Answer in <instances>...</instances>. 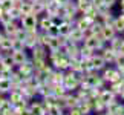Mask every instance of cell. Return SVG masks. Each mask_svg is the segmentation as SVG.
<instances>
[{"instance_id": "obj_38", "label": "cell", "mask_w": 124, "mask_h": 115, "mask_svg": "<svg viewBox=\"0 0 124 115\" xmlns=\"http://www.w3.org/2000/svg\"><path fill=\"white\" fill-rule=\"evenodd\" d=\"M0 6L3 8V11H9L12 8V0H0Z\"/></svg>"}, {"instance_id": "obj_25", "label": "cell", "mask_w": 124, "mask_h": 115, "mask_svg": "<svg viewBox=\"0 0 124 115\" xmlns=\"http://www.w3.org/2000/svg\"><path fill=\"white\" fill-rule=\"evenodd\" d=\"M11 81L8 78H0V92L2 94H8L9 90H11Z\"/></svg>"}, {"instance_id": "obj_15", "label": "cell", "mask_w": 124, "mask_h": 115, "mask_svg": "<svg viewBox=\"0 0 124 115\" xmlns=\"http://www.w3.org/2000/svg\"><path fill=\"white\" fill-rule=\"evenodd\" d=\"M116 32H115V29L110 26V25H103V28H101V32H100V35H101L106 41H109L110 38L115 35Z\"/></svg>"}, {"instance_id": "obj_35", "label": "cell", "mask_w": 124, "mask_h": 115, "mask_svg": "<svg viewBox=\"0 0 124 115\" xmlns=\"http://www.w3.org/2000/svg\"><path fill=\"white\" fill-rule=\"evenodd\" d=\"M55 104L58 106L61 111H64V109H68L66 107V98H64V95L63 97H57V100H55Z\"/></svg>"}, {"instance_id": "obj_32", "label": "cell", "mask_w": 124, "mask_h": 115, "mask_svg": "<svg viewBox=\"0 0 124 115\" xmlns=\"http://www.w3.org/2000/svg\"><path fill=\"white\" fill-rule=\"evenodd\" d=\"M113 63L116 65V69H123L124 68V54H120V52H118Z\"/></svg>"}, {"instance_id": "obj_6", "label": "cell", "mask_w": 124, "mask_h": 115, "mask_svg": "<svg viewBox=\"0 0 124 115\" xmlns=\"http://www.w3.org/2000/svg\"><path fill=\"white\" fill-rule=\"evenodd\" d=\"M18 26H20V23H18L17 20H11L8 22L6 25H3V34L8 35V37H14V34L17 32Z\"/></svg>"}, {"instance_id": "obj_27", "label": "cell", "mask_w": 124, "mask_h": 115, "mask_svg": "<svg viewBox=\"0 0 124 115\" xmlns=\"http://www.w3.org/2000/svg\"><path fill=\"white\" fill-rule=\"evenodd\" d=\"M8 14H9V16H11V18H12V20H20V18H22V16H23V14H22V11H20V8H16V6H12L11 9H9V11H8Z\"/></svg>"}, {"instance_id": "obj_31", "label": "cell", "mask_w": 124, "mask_h": 115, "mask_svg": "<svg viewBox=\"0 0 124 115\" xmlns=\"http://www.w3.org/2000/svg\"><path fill=\"white\" fill-rule=\"evenodd\" d=\"M2 61H3V65H5V68H11V69H14V60H12V57L11 55H3L2 57Z\"/></svg>"}, {"instance_id": "obj_45", "label": "cell", "mask_w": 124, "mask_h": 115, "mask_svg": "<svg viewBox=\"0 0 124 115\" xmlns=\"http://www.w3.org/2000/svg\"><path fill=\"white\" fill-rule=\"evenodd\" d=\"M118 52H120V54H124V41L121 43V46H120V49H118Z\"/></svg>"}, {"instance_id": "obj_23", "label": "cell", "mask_w": 124, "mask_h": 115, "mask_svg": "<svg viewBox=\"0 0 124 115\" xmlns=\"http://www.w3.org/2000/svg\"><path fill=\"white\" fill-rule=\"evenodd\" d=\"M47 49H49L51 52H54V51H58V48H60V40H58V35L57 37H51L49 38V43H47Z\"/></svg>"}, {"instance_id": "obj_20", "label": "cell", "mask_w": 124, "mask_h": 115, "mask_svg": "<svg viewBox=\"0 0 124 115\" xmlns=\"http://www.w3.org/2000/svg\"><path fill=\"white\" fill-rule=\"evenodd\" d=\"M75 5H77V8H78V12H81V14H84L90 6H92L90 0H75Z\"/></svg>"}, {"instance_id": "obj_43", "label": "cell", "mask_w": 124, "mask_h": 115, "mask_svg": "<svg viewBox=\"0 0 124 115\" xmlns=\"http://www.w3.org/2000/svg\"><path fill=\"white\" fill-rule=\"evenodd\" d=\"M118 97H121V98L124 100V86H123V88L120 89V92H118Z\"/></svg>"}, {"instance_id": "obj_10", "label": "cell", "mask_w": 124, "mask_h": 115, "mask_svg": "<svg viewBox=\"0 0 124 115\" xmlns=\"http://www.w3.org/2000/svg\"><path fill=\"white\" fill-rule=\"evenodd\" d=\"M116 54H118V52H115V51L112 49V48H109V45L104 48L101 52H100V55H101L103 58H104V61H106V63H113V61H115Z\"/></svg>"}, {"instance_id": "obj_17", "label": "cell", "mask_w": 124, "mask_h": 115, "mask_svg": "<svg viewBox=\"0 0 124 115\" xmlns=\"http://www.w3.org/2000/svg\"><path fill=\"white\" fill-rule=\"evenodd\" d=\"M77 107H78V111L81 112V115H89L90 112H92V106H90V103L87 101V100H80Z\"/></svg>"}, {"instance_id": "obj_21", "label": "cell", "mask_w": 124, "mask_h": 115, "mask_svg": "<svg viewBox=\"0 0 124 115\" xmlns=\"http://www.w3.org/2000/svg\"><path fill=\"white\" fill-rule=\"evenodd\" d=\"M37 26H40V28H41V31H46L49 26H52L51 16H47V14H45V17L39 18V23H37Z\"/></svg>"}, {"instance_id": "obj_42", "label": "cell", "mask_w": 124, "mask_h": 115, "mask_svg": "<svg viewBox=\"0 0 124 115\" xmlns=\"http://www.w3.org/2000/svg\"><path fill=\"white\" fill-rule=\"evenodd\" d=\"M55 2L58 3V5H66V3H69L70 0H55Z\"/></svg>"}, {"instance_id": "obj_49", "label": "cell", "mask_w": 124, "mask_h": 115, "mask_svg": "<svg viewBox=\"0 0 124 115\" xmlns=\"http://www.w3.org/2000/svg\"><path fill=\"white\" fill-rule=\"evenodd\" d=\"M0 78H2V72H0Z\"/></svg>"}, {"instance_id": "obj_26", "label": "cell", "mask_w": 124, "mask_h": 115, "mask_svg": "<svg viewBox=\"0 0 124 115\" xmlns=\"http://www.w3.org/2000/svg\"><path fill=\"white\" fill-rule=\"evenodd\" d=\"M12 109V103L9 101V98H6L5 97L3 100H2V103H0V112H3V114H6V112H9Z\"/></svg>"}, {"instance_id": "obj_37", "label": "cell", "mask_w": 124, "mask_h": 115, "mask_svg": "<svg viewBox=\"0 0 124 115\" xmlns=\"http://www.w3.org/2000/svg\"><path fill=\"white\" fill-rule=\"evenodd\" d=\"M45 32H46L47 35H51V37H57V35H58V26H54V25H52V26L47 28Z\"/></svg>"}, {"instance_id": "obj_1", "label": "cell", "mask_w": 124, "mask_h": 115, "mask_svg": "<svg viewBox=\"0 0 124 115\" xmlns=\"http://www.w3.org/2000/svg\"><path fill=\"white\" fill-rule=\"evenodd\" d=\"M18 23L22 25V28H25L26 31H34V29H39L37 23H39V16L35 14H23L22 18L18 20Z\"/></svg>"}, {"instance_id": "obj_29", "label": "cell", "mask_w": 124, "mask_h": 115, "mask_svg": "<svg viewBox=\"0 0 124 115\" xmlns=\"http://www.w3.org/2000/svg\"><path fill=\"white\" fill-rule=\"evenodd\" d=\"M11 46H12V51L25 49V41H23V40H18V38H16V37H12V43H11Z\"/></svg>"}, {"instance_id": "obj_5", "label": "cell", "mask_w": 124, "mask_h": 115, "mask_svg": "<svg viewBox=\"0 0 124 115\" xmlns=\"http://www.w3.org/2000/svg\"><path fill=\"white\" fill-rule=\"evenodd\" d=\"M90 63H92V68L97 71V72H100V71H103L104 68H106V61H104V58L100 54H97V52H95V54L90 57Z\"/></svg>"}, {"instance_id": "obj_48", "label": "cell", "mask_w": 124, "mask_h": 115, "mask_svg": "<svg viewBox=\"0 0 124 115\" xmlns=\"http://www.w3.org/2000/svg\"><path fill=\"white\" fill-rule=\"evenodd\" d=\"M97 115H106V114H104V112H101V114H97Z\"/></svg>"}, {"instance_id": "obj_16", "label": "cell", "mask_w": 124, "mask_h": 115, "mask_svg": "<svg viewBox=\"0 0 124 115\" xmlns=\"http://www.w3.org/2000/svg\"><path fill=\"white\" fill-rule=\"evenodd\" d=\"M52 94L55 95V97H63V95L68 94V89L64 88L63 83H52Z\"/></svg>"}, {"instance_id": "obj_3", "label": "cell", "mask_w": 124, "mask_h": 115, "mask_svg": "<svg viewBox=\"0 0 124 115\" xmlns=\"http://www.w3.org/2000/svg\"><path fill=\"white\" fill-rule=\"evenodd\" d=\"M103 80L106 81V83H113V81H118L121 78V74H120V71H118L116 68H104L103 69Z\"/></svg>"}, {"instance_id": "obj_28", "label": "cell", "mask_w": 124, "mask_h": 115, "mask_svg": "<svg viewBox=\"0 0 124 115\" xmlns=\"http://www.w3.org/2000/svg\"><path fill=\"white\" fill-rule=\"evenodd\" d=\"M49 38H51V35H47L45 31L39 32V35H37V40H39V45H43V46H47V43H49Z\"/></svg>"}, {"instance_id": "obj_41", "label": "cell", "mask_w": 124, "mask_h": 115, "mask_svg": "<svg viewBox=\"0 0 124 115\" xmlns=\"http://www.w3.org/2000/svg\"><path fill=\"white\" fill-rule=\"evenodd\" d=\"M68 115H81V112H80L78 107L75 106V107H70V109H69V114H68Z\"/></svg>"}, {"instance_id": "obj_7", "label": "cell", "mask_w": 124, "mask_h": 115, "mask_svg": "<svg viewBox=\"0 0 124 115\" xmlns=\"http://www.w3.org/2000/svg\"><path fill=\"white\" fill-rule=\"evenodd\" d=\"M68 38L70 41H74V43H81L83 40H84V35H83V31L80 29V28H77V26H72V29H70V32H69V35H68Z\"/></svg>"}, {"instance_id": "obj_18", "label": "cell", "mask_w": 124, "mask_h": 115, "mask_svg": "<svg viewBox=\"0 0 124 115\" xmlns=\"http://www.w3.org/2000/svg\"><path fill=\"white\" fill-rule=\"evenodd\" d=\"M64 98H66V107H68V109L75 107L78 104V101H80V100L77 98V95H75L74 92H68V94L64 95Z\"/></svg>"}, {"instance_id": "obj_19", "label": "cell", "mask_w": 124, "mask_h": 115, "mask_svg": "<svg viewBox=\"0 0 124 115\" xmlns=\"http://www.w3.org/2000/svg\"><path fill=\"white\" fill-rule=\"evenodd\" d=\"M83 43V46H86V48H89V49H97V45H98V37L97 35H90V37H87V38H84V40L81 41Z\"/></svg>"}, {"instance_id": "obj_47", "label": "cell", "mask_w": 124, "mask_h": 115, "mask_svg": "<svg viewBox=\"0 0 124 115\" xmlns=\"http://www.w3.org/2000/svg\"><path fill=\"white\" fill-rule=\"evenodd\" d=\"M3 35H5V34H3L2 31H0V40H2V38H3Z\"/></svg>"}, {"instance_id": "obj_9", "label": "cell", "mask_w": 124, "mask_h": 115, "mask_svg": "<svg viewBox=\"0 0 124 115\" xmlns=\"http://www.w3.org/2000/svg\"><path fill=\"white\" fill-rule=\"evenodd\" d=\"M31 52H32V58L37 60V58H45L46 60V55H47V52H46V46H43V45H37L34 48H31Z\"/></svg>"}, {"instance_id": "obj_50", "label": "cell", "mask_w": 124, "mask_h": 115, "mask_svg": "<svg viewBox=\"0 0 124 115\" xmlns=\"http://www.w3.org/2000/svg\"><path fill=\"white\" fill-rule=\"evenodd\" d=\"M123 34H124V32H123ZM123 38H124V35H123Z\"/></svg>"}, {"instance_id": "obj_11", "label": "cell", "mask_w": 124, "mask_h": 115, "mask_svg": "<svg viewBox=\"0 0 124 115\" xmlns=\"http://www.w3.org/2000/svg\"><path fill=\"white\" fill-rule=\"evenodd\" d=\"M18 72H20L23 77L25 75H31V74H34V66H32V61L28 58L26 61H23L22 65H18Z\"/></svg>"}, {"instance_id": "obj_24", "label": "cell", "mask_w": 124, "mask_h": 115, "mask_svg": "<svg viewBox=\"0 0 124 115\" xmlns=\"http://www.w3.org/2000/svg\"><path fill=\"white\" fill-rule=\"evenodd\" d=\"M22 14H31L32 12V0H23L20 5Z\"/></svg>"}, {"instance_id": "obj_13", "label": "cell", "mask_w": 124, "mask_h": 115, "mask_svg": "<svg viewBox=\"0 0 124 115\" xmlns=\"http://www.w3.org/2000/svg\"><path fill=\"white\" fill-rule=\"evenodd\" d=\"M112 28L115 29L116 34H123V32H124V12L121 14V16H118V17L113 18Z\"/></svg>"}, {"instance_id": "obj_12", "label": "cell", "mask_w": 124, "mask_h": 115, "mask_svg": "<svg viewBox=\"0 0 124 115\" xmlns=\"http://www.w3.org/2000/svg\"><path fill=\"white\" fill-rule=\"evenodd\" d=\"M98 100H100V101H103L104 104H107V103L113 101V100H116V95L113 94L110 89H101V92H100Z\"/></svg>"}, {"instance_id": "obj_33", "label": "cell", "mask_w": 124, "mask_h": 115, "mask_svg": "<svg viewBox=\"0 0 124 115\" xmlns=\"http://www.w3.org/2000/svg\"><path fill=\"white\" fill-rule=\"evenodd\" d=\"M12 20V18H11V16H9V14H8V11H3L2 12V16H0V25H6V23L8 22H11Z\"/></svg>"}, {"instance_id": "obj_22", "label": "cell", "mask_w": 124, "mask_h": 115, "mask_svg": "<svg viewBox=\"0 0 124 115\" xmlns=\"http://www.w3.org/2000/svg\"><path fill=\"white\" fill-rule=\"evenodd\" d=\"M72 23H68V22H63L61 25L58 26V35H64V37H68L69 35V32L70 29H72Z\"/></svg>"}, {"instance_id": "obj_8", "label": "cell", "mask_w": 124, "mask_h": 115, "mask_svg": "<svg viewBox=\"0 0 124 115\" xmlns=\"http://www.w3.org/2000/svg\"><path fill=\"white\" fill-rule=\"evenodd\" d=\"M11 57H12V60H14V65H16V66L22 65L23 61H26V60H28V54H26V49L12 51V52H11Z\"/></svg>"}, {"instance_id": "obj_30", "label": "cell", "mask_w": 124, "mask_h": 115, "mask_svg": "<svg viewBox=\"0 0 124 115\" xmlns=\"http://www.w3.org/2000/svg\"><path fill=\"white\" fill-rule=\"evenodd\" d=\"M80 54L83 55V58H90V57L95 54V51L89 49V48H86V46H80Z\"/></svg>"}, {"instance_id": "obj_44", "label": "cell", "mask_w": 124, "mask_h": 115, "mask_svg": "<svg viewBox=\"0 0 124 115\" xmlns=\"http://www.w3.org/2000/svg\"><path fill=\"white\" fill-rule=\"evenodd\" d=\"M5 115H18V112H17V111H12V109H11V111H9V112H6Z\"/></svg>"}, {"instance_id": "obj_34", "label": "cell", "mask_w": 124, "mask_h": 115, "mask_svg": "<svg viewBox=\"0 0 124 115\" xmlns=\"http://www.w3.org/2000/svg\"><path fill=\"white\" fill-rule=\"evenodd\" d=\"M60 114H61V109L57 104H52V106L47 107V115H60Z\"/></svg>"}, {"instance_id": "obj_36", "label": "cell", "mask_w": 124, "mask_h": 115, "mask_svg": "<svg viewBox=\"0 0 124 115\" xmlns=\"http://www.w3.org/2000/svg\"><path fill=\"white\" fill-rule=\"evenodd\" d=\"M89 26H90V29H92L93 35L100 34V32H101V28H103V25H101V23H97V22H93L92 25H89Z\"/></svg>"}, {"instance_id": "obj_14", "label": "cell", "mask_w": 124, "mask_h": 115, "mask_svg": "<svg viewBox=\"0 0 124 115\" xmlns=\"http://www.w3.org/2000/svg\"><path fill=\"white\" fill-rule=\"evenodd\" d=\"M54 69H58V71H68L69 69V57L68 55H63L60 60H57L55 63H52Z\"/></svg>"}, {"instance_id": "obj_46", "label": "cell", "mask_w": 124, "mask_h": 115, "mask_svg": "<svg viewBox=\"0 0 124 115\" xmlns=\"http://www.w3.org/2000/svg\"><path fill=\"white\" fill-rule=\"evenodd\" d=\"M120 9L124 12V0H121V2H120Z\"/></svg>"}, {"instance_id": "obj_2", "label": "cell", "mask_w": 124, "mask_h": 115, "mask_svg": "<svg viewBox=\"0 0 124 115\" xmlns=\"http://www.w3.org/2000/svg\"><path fill=\"white\" fill-rule=\"evenodd\" d=\"M63 84H64V88L68 89V92H74V90L80 86V83L77 81V78H75V72H74V71H70V69L64 71Z\"/></svg>"}, {"instance_id": "obj_39", "label": "cell", "mask_w": 124, "mask_h": 115, "mask_svg": "<svg viewBox=\"0 0 124 115\" xmlns=\"http://www.w3.org/2000/svg\"><path fill=\"white\" fill-rule=\"evenodd\" d=\"M51 22H52V25H54V26H60L64 20H63V17H60V16H52L51 17Z\"/></svg>"}, {"instance_id": "obj_40", "label": "cell", "mask_w": 124, "mask_h": 115, "mask_svg": "<svg viewBox=\"0 0 124 115\" xmlns=\"http://www.w3.org/2000/svg\"><path fill=\"white\" fill-rule=\"evenodd\" d=\"M18 115H34V114H32V111L29 109V106H26V107H23V109L18 111Z\"/></svg>"}, {"instance_id": "obj_4", "label": "cell", "mask_w": 124, "mask_h": 115, "mask_svg": "<svg viewBox=\"0 0 124 115\" xmlns=\"http://www.w3.org/2000/svg\"><path fill=\"white\" fill-rule=\"evenodd\" d=\"M37 35H39V29H34V31H26V37H25V49H31L34 48L39 40H37Z\"/></svg>"}]
</instances>
